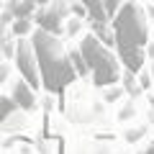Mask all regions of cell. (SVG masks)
<instances>
[{"instance_id":"52a82bcc","label":"cell","mask_w":154,"mask_h":154,"mask_svg":"<svg viewBox=\"0 0 154 154\" xmlns=\"http://www.w3.org/2000/svg\"><path fill=\"white\" fill-rule=\"evenodd\" d=\"M82 8L90 13V21L95 23L98 31L108 23V11H105V3H103V0H82Z\"/></svg>"},{"instance_id":"5b68a950","label":"cell","mask_w":154,"mask_h":154,"mask_svg":"<svg viewBox=\"0 0 154 154\" xmlns=\"http://www.w3.org/2000/svg\"><path fill=\"white\" fill-rule=\"evenodd\" d=\"M11 100L18 110L31 113V110H36V88H31L26 80L18 77L16 82H13V88H11Z\"/></svg>"},{"instance_id":"3957f363","label":"cell","mask_w":154,"mask_h":154,"mask_svg":"<svg viewBox=\"0 0 154 154\" xmlns=\"http://www.w3.org/2000/svg\"><path fill=\"white\" fill-rule=\"evenodd\" d=\"M77 54L85 64V72L93 75L98 88H110L121 80V62L95 33H85L77 44Z\"/></svg>"},{"instance_id":"7a4b0ae2","label":"cell","mask_w":154,"mask_h":154,"mask_svg":"<svg viewBox=\"0 0 154 154\" xmlns=\"http://www.w3.org/2000/svg\"><path fill=\"white\" fill-rule=\"evenodd\" d=\"M31 49L36 57V67H38V77L49 93H62L69 82H75V67H72L69 51H67L64 41L59 33H51L46 28H36L31 31Z\"/></svg>"},{"instance_id":"30bf717a","label":"cell","mask_w":154,"mask_h":154,"mask_svg":"<svg viewBox=\"0 0 154 154\" xmlns=\"http://www.w3.org/2000/svg\"><path fill=\"white\" fill-rule=\"evenodd\" d=\"M105 3V11H108V16L110 13H116V8H118V0H103Z\"/></svg>"},{"instance_id":"5bb4252c","label":"cell","mask_w":154,"mask_h":154,"mask_svg":"<svg viewBox=\"0 0 154 154\" xmlns=\"http://www.w3.org/2000/svg\"><path fill=\"white\" fill-rule=\"evenodd\" d=\"M152 82H154V62H152Z\"/></svg>"},{"instance_id":"6da1fadb","label":"cell","mask_w":154,"mask_h":154,"mask_svg":"<svg viewBox=\"0 0 154 154\" xmlns=\"http://www.w3.org/2000/svg\"><path fill=\"white\" fill-rule=\"evenodd\" d=\"M146 41H149V23L144 8L136 0L118 5L113 13V44L118 49V59L134 75L144 67Z\"/></svg>"},{"instance_id":"ba28073f","label":"cell","mask_w":154,"mask_h":154,"mask_svg":"<svg viewBox=\"0 0 154 154\" xmlns=\"http://www.w3.org/2000/svg\"><path fill=\"white\" fill-rule=\"evenodd\" d=\"M16 105H13L11 98H5V95H0V126H5V121L11 118L13 113H16Z\"/></svg>"},{"instance_id":"8fae6325","label":"cell","mask_w":154,"mask_h":154,"mask_svg":"<svg viewBox=\"0 0 154 154\" xmlns=\"http://www.w3.org/2000/svg\"><path fill=\"white\" fill-rule=\"evenodd\" d=\"M139 154H154V141H152V144H149V146H146V149H141V152H139Z\"/></svg>"},{"instance_id":"4fadbf2b","label":"cell","mask_w":154,"mask_h":154,"mask_svg":"<svg viewBox=\"0 0 154 154\" xmlns=\"http://www.w3.org/2000/svg\"><path fill=\"white\" fill-rule=\"evenodd\" d=\"M98 154H113V152H108V149H103V152H98Z\"/></svg>"},{"instance_id":"8992f818","label":"cell","mask_w":154,"mask_h":154,"mask_svg":"<svg viewBox=\"0 0 154 154\" xmlns=\"http://www.w3.org/2000/svg\"><path fill=\"white\" fill-rule=\"evenodd\" d=\"M62 18H64V3L57 0L49 11L38 13V28H46V31H51V33H59L62 31V23H64Z\"/></svg>"},{"instance_id":"7c38bea8","label":"cell","mask_w":154,"mask_h":154,"mask_svg":"<svg viewBox=\"0 0 154 154\" xmlns=\"http://www.w3.org/2000/svg\"><path fill=\"white\" fill-rule=\"evenodd\" d=\"M28 3H33V5H49L51 0H28Z\"/></svg>"},{"instance_id":"9c48e42d","label":"cell","mask_w":154,"mask_h":154,"mask_svg":"<svg viewBox=\"0 0 154 154\" xmlns=\"http://www.w3.org/2000/svg\"><path fill=\"white\" fill-rule=\"evenodd\" d=\"M13 31H16L18 36H23V33L31 31V23H28L26 18H16V21H13Z\"/></svg>"},{"instance_id":"9a60e30c","label":"cell","mask_w":154,"mask_h":154,"mask_svg":"<svg viewBox=\"0 0 154 154\" xmlns=\"http://www.w3.org/2000/svg\"><path fill=\"white\" fill-rule=\"evenodd\" d=\"M0 8H3V3H0Z\"/></svg>"},{"instance_id":"277c9868","label":"cell","mask_w":154,"mask_h":154,"mask_svg":"<svg viewBox=\"0 0 154 154\" xmlns=\"http://www.w3.org/2000/svg\"><path fill=\"white\" fill-rule=\"evenodd\" d=\"M16 69H18V77L26 80L31 88H41V77H38V67H36V57H33V49H31V41L28 38H21L16 44Z\"/></svg>"}]
</instances>
